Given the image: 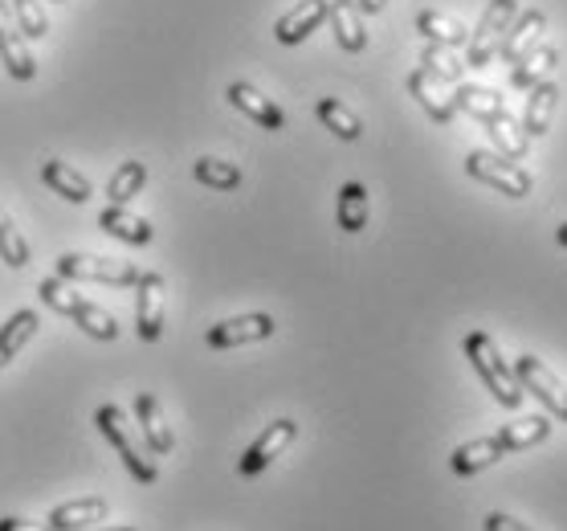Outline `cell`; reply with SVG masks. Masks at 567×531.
Masks as SVG:
<instances>
[{
	"instance_id": "cell-28",
	"label": "cell",
	"mask_w": 567,
	"mask_h": 531,
	"mask_svg": "<svg viewBox=\"0 0 567 531\" xmlns=\"http://www.w3.org/2000/svg\"><path fill=\"white\" fill-rule=\"evenodd\" d=\"M315 115H319L322 127L331 131L336 140H343V143H355L363 135L360 115H355L351 106L339 103V99H319V103H315Z\"/></svg>"
},
{
	"instance_id": "cell-25",
	"label": "cell",
	"mask_w": 567,
	"mask_h": 531,
	"mask_svg": "<svg viewBox=\"0 0 567 531\" xmlns=\"http://www.w3.org/2000/svg\"><path fill=\"white\" fill-rule=\"evenodd\" d=\"M368 217H372V205H368V188L360 181H351L339 188V205H336V221L343 234H363L368 229Z\"/></svg>"
},
{
	"instance_id": "cell-38",
	"label": "cell",
	"mask_w": 567,
	"mask_h": 531,
	"mask_svg": "<svg viewBox=\"0 0 567 531\" xmlns=\"http://www.w3.org/2000/svg\"><path fill=\"white\" fill-rule=\"evenodd\" d=\"M555 242H559V246L567 249V221H564V225H559V229H555Z\"/></svg>"
},
{
	"instance_id": "cell-39",
	"label": "cell",
	"mask_w": 567,
	"mask_h": 531,
	"mask_svg": "<svg viewBox=\"0 0 567 531\" xmlns=\"http://www.w3.org/2000/svg\"><path fill=\"white\" fill-rule=\"evenodd\" d=\"M94 531H135V528H94Z\"/></svg>"
},
{
	"instance_id": "cell-32",
	"label": "cell",
	"mask_w": 567,
	"mask_h": 531,
	"mask_svg": "<svg viewBox=\"0 0 567 531\" xmlns=\"http://www.w3.org/2000/svg\"><path fill=\"white\" fill-rule=\"evenodd\" d=\"M0 262H4L9 270H25L29 266V242L13 225V217L4 213V205H0Z\"/></svg>"
},
{
	"instance_id": "cell-23",
	"label": "cell",
	"mask_w": 567,
	"mask_h": 531,
	"mask_svg": "<svg viewBox=\"0 0 567 531\" xmlns=\"http://www.w3.org/2000/svg\"><path fill=\"white\" fill-rule=\"evenodd\" d=\"M530 99H527V115H523V131H527V140H539L547 135L555 119V106H559V86L551 79L539 82V86H530Z\"/></svg>"
},
{
	"instance_id": "cell-17",
	"label": "cell",
	"mask_w": 567,
	"mask_h": 531,
	"mask_svg": "<svg viewBox=\"0 0 567 531\" xmlns=\"http://www.w3.org/2000/svg\"><path fill=\"white\" fill-rule=\"evenodd\" d=\"M106 515H111V503H106V499H70V503L53 507L50 528L53 531H86V528L106 523Z\"/></svg>"
},
{
	"instance_id": "cell-24",
	"label": "cell",
	"mask_w": 567,
	"mask_h": 531,
	"mask_svg": "<svg viewBox=\"0 0 567 531\" xmlns=\"http://www.w3.org/2000/svg\"><path fill=\"white\" fill-rule=\"evenodd\" d=\"M416 33H421L429 45H445V50H462L465 41H470V29H465L462 21H453V17L437 13V9L416 13Z\"/></svg>"
},
{
	"instance_id": "cell-22",
	"label": "cell",
	"mask_w": 567,
	"mask_h": 531,
	"mask_svg": "<svg viewBox=\"0 0 567 531\" xmlns=\"http://www.w3.org/2000/svg\"><path fill=\"white\" fill-rule=\"evenodd\" d=\"M41 181L50 184L58 196H65L70 205H86V201L94 196L91 181H86V176H82L78 169L62 164V160H45V164H41Z\"/></svg>"
},
{
	"instance_id": "cell-8",
	"label": "cell",
	"mask_w": 567,
	"mask_h": 531,
	"mask_svg": "<svg viewBox=\"0 0 567 531\" xmlns=\"http://www.w3.org/2000/svg\"><path fill=\"white\" fill-rule=\"evenodd\" d=\"M274 319L266 312H254V315H237V319H220L217 327H208V348H246V344H261V339L274 336Z\"/></svg>"
},
{
	"instance_id": "cell-1",
	"label": "cell",
	"mask_w": 567,
	"mask_h": 531,
	"mask_svg": "<svg viewBox=\"0 0 567 531\" xmlns=\"http://www.w3.org/2000/svg\"><path fill=\"white\" fill-rule=\"evenodd\" d=\"M38 295H41V303H45L50 312L65 315V319H74V327H82L91 339H103V344L118 339L115 315L106 312V307H99V303H91V298H82L74 286L65 283V278H45V283L38 286Z\"/></svg>"
},
{
	"instance_id": "cell-19",
	"label": "cell",
	"mask_w": 567,
	"mask_h": 531,
	"mask_svg": "<svg viewBox=\"0 0 567 531\" xmlns=\"http://www.w3.org/2000/svg\"><path fill=\"white\" fill-rule=\"evenodd\" d=\"M482 127H486V135L494 140V147H498V156H506V160H527V152H530V140H527V131L518 127L515 119H511V111H494L491 119H482Z\"/></svg>"
},
{
	"instance_id": "cell-20",
	"label": "cell",
	"mask_w": 567,
	"mask_h": 531,
	"mask_svg": "<svg viewBox=\"0 0 567 531\" xmlns=\"http://www.w3.org/2000/svg\"><path fill=\"white\" fill-rule=\"evenodd\" d=\"M498 458H506L503 441H498V438H474V441H465V446H457V450H453L450 467H453V474L470 479V474L491 470Z\"/></svg>"
},
{
	"instance_id": "cell-2",
	"label": "cell",
	"mask_w": 567,
	"mask_h": 531,
	"mask_svg": "<svg viewBox=\"0 0 567 531\" xmlns=\"http://www.w3.org/2000/svg\"><path fill=\"white\" fill-rule=\"evenodd\" d=\"M465 360L474 364V372L482 376V385L491 389V397L503 405V409H518V405H523L527 392H523L515 368L503 360L498 344H494L486 331H470V336H465Z\"/></svg>"
},
{
	"instance_id": "cell-15",
	"label": "cell",
	"mask_w": 567,
	"mask_h": 531,
	"mask_svg": "<svg viewBox=\"0 0 567 531\" xmlns=\"http://www.w3.org/2000/svg\"><path fill=\"white\" fill-rule=\"evenodd\" d=\"M327 4H331V0H298L295 9L274 25V38L282 41V45H302V41L327 21Z\"/></svg>"
},
{
	"instance_id": "cell-14",
	"label": "cell",
	"mask_w": 567,
	"mask_h": 531,
	"mask_svg": "<svg viewBox=\"0 0 567 531\" xmlns=\"http://www.w3.org/2000/svg\"><path fill=\"white\" fill-rule=\"evenodd\" d=\"M225 99H229L241 115H249L258 127L266 131H282L286 127V115L282 106L274 103V99H266V94L258 91V86H249V82H229V91H225Z\"/></svg>"
},
{
	"instance_id": "cell-10",
	"label": "cell",
	"mask_w": 567,
	"mask_h": 531,
	"mask_svg": "<svg viewBox=\"0 0 567 531\" xmlns=\"http://www.w3.org/2000/svg\"><path fill=\"white\" fill-rule=\"evenodd\" d=\"M13 9H9V0H0V65L13 74L17 82H33L38 79V62H33V53L25 45V33L13 25Z\"/></svg>"
},
{
	"instance_id": "cell-33",
	"label": "cell",
	"mask_w": 567,
	"mask_h": 531,
	"mask_svg": "<svg viewBox=\"0 0 567 531\" xmlns=\"http://www.w3.org/2000/svg\"><path fill=\"white\" fill-rule=\"evenodd\" d=\"M421 65H425L429 74H437L441 82H462L465 79V58H457V53L445 50V45H425Z\"/></svg>"
},
{
	"instance_id": "cell-31",
	"label": "cell",
	"mask_w": 567,
	"mask_h": 531,
	"mask_svg": "<svg viewBox=\"0 0 567 531\" xmlns=\"http://www.w3.org/2000/svg\"><path fill=\"white\" fill-rule=\"evenodd\" d=\"M193 176H196V184H205V188H217V193H233V188L241 184V169H237V164H229V160H217V156L196 160Z\"/></svg>"
},
{
	"instance_id": "cell-30",
	"label": "cell",
	"mask_w": 567,
	"mask_h": 531,
	"mask_svg": "<svg viewBox=\"0 0 567 531\" xmlns=\"http://www.w3.org/2000/svg\"><path fill=\"white\" fill-rule=\"evenodd\" d=\"M143 184H147V164H143V160H127V164H118V172L111 176L106 196H111V205H131V201L143 193Z\"/></svg>"
},
{
	"instance_id": "cell-13",
	"label": "cell",
	"mask_w": 567,
	"mask_h": 531,
	"mask_svg": "<svg viewBox=\"0 0 567 531\" xmlns=\"http://www.w3.org/2000/svg\"><path fill=\"white\" fill-rule=\"evenodd\" d=\"M409 94H413L416 103L425 106V115L441 127H450L453 119H457V106H453V94H445L437 74H429L425 65H416L413 74H409Z\"/></svg>"
},
{
	"instance_id": "cell-36",
	"label": "cell",
	"mask_w": 567,
	"mask_h": 531,
	"mask_svg": "<svg viewBox=\"0 0 567 531\" xmlns=\"http://www.w3.org/2000/svg\"><path fill=\"white\" fill-rule=\"evenodd\" d=\"M0 531H53L50 523H29V519H0Z\"/></svg>"
},
{
	"instance_id": "cell-16",
	"label": "cell",
	"mask_w": 567,
	"mask_h": 531,
	"mask_svg": "<svg viewBox=\"0 0 567 531\" xmlns=\"http://www.w3.org/2000/svg\"><path fill=\"white\" fill-rule=\"evenodd\" d=\"M327 21L336 29L339 50H348V53L368 50V29H363V13L355 0H331V4H327Z\"/></svg>"
},
{
	"instance_id": "cell-7",
	"label": "cell",
	"mask_w": 567,
	"mask_h": 531,
	"mask_svg": "<svg viewBox=\"0 0 567 531\" xmlns=\"http://www.w3.org/2000/svg\"><path fill=\"white\" fill-rule=\"evenodd\" d=\"M515 376H518V385H523V392L539 397V401L547 405V413L567 421V385L539 360V356H518Z\"/></svg>"
},
{
	"instance_id": "cell-21",
	"label": "cell",
	"mask_w": 567,
	"mask_h": 531,
	"mask_svg": "<svg viewBox=\"0 0 567 531\" xmlns=\"http://www.w3.org/2000/svg\"><path fill=\"white\" fill-rule=\"evenodd\" d=\"M135 413H140V429H143V446L152 453H172V446H176V438H172L168 421H164V409H159V401H155L152 392H143L140 401H135Z\"/></svg>"
},
{
	"instance_id": "cell-27",
	"label": "cell",
	"mask_w": 567,
	"mask_h": 531,
	"mask_svg": "<svg viewBox=\"0 0 567 531\" xmlns=\"http://www.w3.org/2000/svg\"><path fill=\"white\" fill-rule=\"evenodd\" d=\"M555 65H559V50L555 45H539V50L523 58V62L511 70V86L515 91H530V86H539L555 74Z\"/></svg>"
},
{
	"instance_id": "cell-3",
	"label": "cell",
	"mask_w": 567,
	"mask_h": 531,
	"mask_svg": "<svg viewBox=\"0 0 567 531\" xmlns=\"http://www.w3.org/2000/svg\"><path fill=\"white\" fill-rule=\"evenodd\" d=\"M94 426H99V433H103V438L118 450V458H123V467H127L131 479L143 482V487H152V482L159 479L155 453L147 450V446H140V438L131 433L127 413H123L118 405H99V413H94Z\"/></svg>"
},
{
	"instance_id": "cell-9",
	"label": "cell",
	"mask_w": 567,
	"mask_h": 531,
	"mask_svg": "<svg viewBox=\"0 0 567 531\" xmlns=\"http://www.w3.org/2000/svg\"><path fill=\"white\" fill-rule=\"evenodd\" d=\"M135 331L147 344L164 336V278L152 270H143L135 283Z\"/></svg>"
},
{
	"instance_id": "cell-18",
	"label": "cell",
	"mask_w": 567,
	"mask_h": 531,
	"mask_svg": "<svg viewBox=\"0 0 567 531\" xmlns=\"http://www.w3.org/2000/svg\"><path fill=\"white\" fill-rule=\"evenodd\" d=\"M99 229H106L111 237H118V242H127V246H147L155 237L152 221L140 217V213H131L127 205H111L99 213Z\"/></svg>"
},
{
	"instance_id": "cell-11",
	"label": "cell",
	"mask_w": 567,
	"mask_h": 531,
	"mask_svg": "<svg viewBox=\"0 0 567 531\" xmlns=\"http://www.w3.org/2000/svg\"><path fill=\"white\" fill-rule=\"evenodd\" d=\"M295 438H298V421H290V417L274 421V426L261 429V438L249 446L246 458L237 462V470H241L246 479H254V474H261V470L270 467L278 453H286V446H295Z\"/></svg>"
},
{
	"instance_id": "cell-34",
	"label": "cell",
	"mask_w": 567,
	"mask_h": 531,
	"mask_svg": "<svg viewBox=\"0 0 567 531\" xmlns=\"http://www.w3.org/2000/svg\"><path fill=\"white\" fill-rule=\"evenodd\" d=\"M9 9H13L17 29H21L25 38L41 41L45 33H50V17H45V9H41V0H9Z\"/></svg>"
},
{
	"instance_id": "cell-12",
	"label": "cell",
	"mask_w": 567,
	"mask_h": 531,
	"mask_svg": "<svg viewBox=\"0 0 567 531\" xmlns=\"http://www.w3.org/2000/svg\"><path fill=\"white\" fill-rule=\"evenodd\" d=\"M543 33H547V13H539V9H527V13L518 17V21H511L503 45H498L503 62L506 65H518L523 58H530V53L543 45Z\"/></svg>"
},
{
	"instance_id": "cell-37",
	"label": "cell",
	"mask_w": 567,
	"mask_h": 531,
	"mask_svg": "<svg viewBox=\"0 0 567 531\" xmlns=\"http://www.w3.org/2000/svg\"><path fill=\"white\" fill-rule=\"evenodd\" d=\"M355 4H360V13L375 17V13H384V4H388V0H355Z\"/></svg>"
},
{
	"instance_id": "cell-5",
	"label": "cell",
	"mask_w": 567,
	"mask_h": 531,
	"mask_svg": "<svg viewBox=\"0 0 567 531\" xmlns=\"http://www.w3.org/2000/svg\"><path fill=\"white\" fill-rule=\"evenodd\" d=\"M465 176H474V181L486 184V188H498V193L511 196V201H523V196H530V188H535L530 172L518 169L515 160L498 156V152H470V156H465Z\"/></svg>"
},
{
	"instance_id": "cell-6",
	"label": "cell",
	"mask_w": 567,
	"mask_h": 531,
	"mask_svg": "<svg viewBox=\"0 0 567 531\" xmlns=\"http://www.w3.org/2000/svg\"><path fill=\"white\" fill-rule=\"evenodd\" d=\"M140 266L118 258H94V254H58V278L65 283H103V286H135Z\"/></svg>"
},
{
	"instance_id": "cell-35",
	"label": "cell",
	"mask_w": 567,
	"mask_h": 531,
	"mask_svg": "<svg viewBox=\"0 0 567 531\" xmlns=\"http://www.w3.org/2000/svg\"><path fill=\"white\" fill-rule=\"evenodd\" d=\"M486 531H530L527 523H518L515 515H503V511H491L486 515Z\"/></svg>"
},
{
	"instance_id": "cell-40",
	"label": "cell",
	"mask_w": 567,
	"mask_h": 531,
	"mask_svg": "<svg viewBox=\"0 0 567 531\" xmlns=\"http://www.w3.org/2000/svg\"><path fill=\"white\" fill-rule=\"evenodd\" d=\"M53 4H65V0H53Z\"/></svg>"
},
{
	"instance_id": "cell-4",
	"label": "cell",
	"mask_w": 567,
	"mask_h": 531,
	"mask_svg": "<svg viewBox=\"0 0 567 531\" xmlns=\"http://www.w3.org/2000/svg\"><path fill=\"white\" fill-rule=\"evenodd\" d=\"M518 17V0H491L486 13L477 21V29L465 41V70H482L491 65V58H498V45H503L506 29Z\"/></svg>"
},
{
	"instance_id": "cell-26",
	"label": "cell",
	"mask_w": 567,
	"mask_h": 531,
	"mask_svg": "<svg viewBox=\"0 0 567 531\" xmlns=\"http://www.w3.org/2000/svg\"><path fill=\"white\" fill-rule=\"evenodd\" d=\"M38 327H41V319H38V312H33V307L17 312L9 324L0 327V368H9V364L17 360V351H21L29 339L38 336Z\"/></svg>"
},
{
	"instance_id": "cell-29",
	"label": "cell",
	"mask_w": 567,
	"mask_h": 531,
	"mask_svg": "<svg viewBox=\"0 0 567 531\" xmlns=\"http://www.w3.org/2000/svg\"><path fill=\"white\" fill-rule=\"evenodd\" d=\"M547 433H551V421H547V417H518V421L498 429L494 438L503 441L506 453H515V450H530V446L547 441Z\"/></svg>"
}]
</instances>
